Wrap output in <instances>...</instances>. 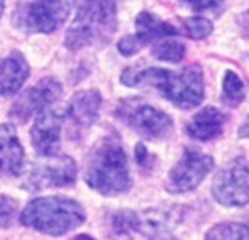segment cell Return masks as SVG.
I'll return each instance as SVG.
<instances>
[{
    "label": "cell",
    "instance_id": "cell-4",
    "mask_svg": "<svg viewBox=\"0 0 249 240\" xmlns=\"http://www.w3.org/2000/svg\"><path fill=\"white\" fill-rule=\"evenodd\" d=\"M86 222V212L78 201L67 197H41L25 206L20 223L41 234L64 236Z\"/></svg>",
    "mask_w": 249,
    "mask_h": 240
},
{
    "label": "cell",
    "instance_id": "cell-21",
    "mask_svg": "<svg viewBox=\"0 0 249 240\" xmlns=\"http://www.w3.org/2000/svg\"><path fill=\"white\" fill-rule=\"evenodd\" d=\"M182 28L185 35L192 39H204L212 33L213 25L209 19L204 18H187L182 19Z\"/></svg>",
    "mask_w": 249,
    "mask_h": 240
},
{
    "label": "cell",
    "instance_id": "cell-11",
    "mask_svg": "<svg viewBox=\"0 0 249 240\" xmlns=\"http://www.w3.org/2000/svg\"><path fill=\"white\" fill-rule=\"evenodd\" d=\"M61 127L62 117L53 110L45 108L37 114L31 127V144L42 158H53L59 154L61 148Z\"/></svg>",
    "mask_w": 249,
    "mask_h": 240
},
{
    "label": "cell",
    "instance_id": "cell-16",
    "mask_svg": "<svg viewBox=\"0 0 249 240\" xmlns=\"http://www.w3.org/2000/svg\"><path fill=\"white\" fill-rule=\"evenodd\" d=\"M136 28H137L136 37H137V41L142 44V47H145L148 42H151L154 39L170 37L179 33L171 24L156 18L154 14L148 11H142L136 18Z\"/></svg>",
    "mask_w": 249,
    "mask_h": 240
},
{
    "label": "cell",
    "instance_id": "cell-15",
    "mask_svg": "<svg viewBox=\"0 0 249 240\" xmlns=\"http://www.w3.org/2000/svg\"><path fill=\"white\" fill-rule=\"evenodd\" d=\"M101 106V94L95 89L80 91L72 97L69 105V115L80 128H89L95 123Z\"/></svg>",
    "mask_w": 249,
    "mask_h": 240
},
{
    "label": "cell",
    "instance_id": "cell-24",
    "mask_svg": "<svg viewBox=\"0 0 249 240\" xmlns=\"http://www.w3.org/2000/svg\"><path fill=\"white\" fill-rule=\"evenodd\" d=\"M185 3H189L193 10L196 11H204L215 8V6H220L223 3V0H184Z\"/></svg>",
    "mask_w": 249,
    "mask_h": 240
},
{
    "label": "cell",
    "instance_id": "cell-25",
    "mask_svg": "<svg viewBox=\"0 0 249 240\" xmlns=\"http://www.w3.org/2000/svg\"><path fill=\"white\" fill-rule=\"evenodd\" d=\"M240 27H241V30H243V33L249 37V10L246 13L241 14V18H240Z\"/></svg>",
    "mask_w": 249,
    "mask_h": 240
},
{
    "label": "cell",
    "instance_id": "cell-20",
    "mask_svg": "<svg viewBox=\"0 0 249 240\" xmlns=\"http://www.w3.org/2000/svg\"><path fill=\"white\" fill-rule=\"evenodd\" d=\"M185 55L184 44L178 41H160L153 47V56L167 63H179Z\"/></svg>",
    "mask_w": 249,
    "mask_h": 240
},
{
    "label": "cell",
    "instance_id": "cell-10",
    "mask_svg": "<svg viewBox=\"0 0 249 240\" xmlns=\"http://www.w3.org/2000/svg\"><path fill=\"white\" fill-rule=\"evenodd\" d=\"M62 94V86L56 78H42L33 88H30L16 100L10 110V115L19 122H27L33 117L35 114H39L47 106H50L53 102H56Z\"/></svg>",
    "mask_w": 249,
    "mask_h": 240
},
{
    "label": "cell",
    "instance_id": "cell-18",
    "mask_svg": "<svg viewBox=\"0 0 249 240\" xmlns=\"http://www.w3.org/2000/svg\"><path fill=\"white\" fill-rule=\"evenodd\" d=\"M206 240H249V228L241 223H220L209 229Z\"/></svg>",
    "mask_w": 249,
    "mask_h": 240
},
{
    "label": "cell",
    "instance_id": "cell-5",
    "mask_svg": "<svg viewBox=\"0 0 249 240\" xmlns=\"http://www.w3.org/2000/svg\"><path fill=\"white\" fill-rule=\"evenodd\" d=\"M115 115L124 125L146 139H165L173 131V120L168 114L139 98H128L119 103Z\"/></svg>",
    "mask_w": 249,
    "mask_h": 240
},
{
    "label": "cell",
    "instance_id": "cell-28",
    "mask_svg": "<svg viewBox=\"0 0 249 240\" xmlns=\"http://www.w3.org/2000/svg\"><path fill=\"white\" fill-rule=\"evenodd\" d=\"M3 10H5V0H0V18H2Z\"/></svg>",
    "mask_w": 249,
    "mask_h": 240
},
{
    "label": "cell",
    "instance_id": "cell-14",
    "mask_svg": "<svg viewBox=\"0 0 249 240\" xmlns=\"http://www.w3.org/2000/svg\"><path fill=\"white\" fill-rule=\"evenodd\" d=\"M226 123V115L213 106H206L193 115V119L187 123L185 131L195 141H212L221 134Z\"/></svg>",
    "mask_w": 249,
    "mask_h": 240
},
{
    "label": "cell",
    "instance_id": "cell-27",
    "mask_svg": "<svg viewBox=\"0 0 249 240\" xmlns=\"http://www.w3.org/2000/svg\"><path fill=\"white\" fill-rule=\"evenodd\" d=\"M75 240H95V239L90 237V236H88V234H80L78 237H75Z\"/></svg>",
    "mask_w": 249,
    "mask_h": 240
},
{
    "label": "cell",
    "instance_id": "cell-19",
    "mask_svg": "<svg viewBox=\"0 0 249 240\" xmlns=\"http://www.w3.org/2000/svg\"><path fill=\"white\" fill-rule=\"evenodd\" d=\"M243 98H245L243 81H241V78L235 72L228 71L224 74V80H223V100L228 105L235 106L243 102Z\"/></svg>",
    "mask_w": 249,
    "mask_h": 240
},
{
    "label": "cell",
    "instance_id": "cell-3",
    "mask_svg": "<svg viewBox=\"0 0 249 240\" xmlns=\"http://www.w3.org/2000/svg\"><path fill=\"white\" fill-rule=\"evenodd\" d=\"M75 19L66 35V47L106 44L117 28V0H72Z\"/></svg>",
    "mask_w": 249,
    "mask_h": 240
},
{
    "label": "cell",
    "instance_id": "cell-7",
    "mask_svg": "<svg viewBox=\"0 0 249 240\" xmlns=\"http://www.w3.org/2000/svg\"><path fill=\"white\" fill-rule=\"evenodd\" d=\"M212 195L223 206L240 207L249 203V164L235 159L216 173Z\"/></svg>",
    "mask_w": 249,
    "mask_h": 240
},
{
    "label": "cell",
    "instance_id": "cell-12",
    "mask_svg": "<svg viewBox=\"0 0 249 240\" xmlns=\"http://www.w3.org/2000/svg\"><path fill=\"white\" fill-rule=\"evenodd\" d=\"M25 151L10 123H0V172L19 176L23 172Z\"/></svg>",
    "mask_w": 249,
    "mask_h": 240
},
{
    "label": "cell",
    "instance_id": "cell-1",
    "mask_svg": "<svg viewBox=\"0 0 249 240\" xmlns=\"http://www.w3.org/2000/svg\"><path fill=\"white\" fill-rule=\"evenodd\" d=\"M122 83L126 86H150L160 92L168 102L181 110H192L202 103L204 98V78L199 66L184 67L181 72L167 71L160 67H146L142 71L126 69L122 74Z\"/></svg>",
    "mask_w": 249,
    "mask_h": 240
},
{
    "label": "cell",
    "instance_id": "cell-8",
    "mask_svg": "<svg viewBox=\"0 0 249 240\" xmlns=\"http://www.w3.org/2000/svg\"><path fill=\"white\" fill-rule=\"evenodd\" d=\"M213 168V159L199 150H185L167 176L165 187L171 193H185L196 189Z\"/></svg>",
    "mask_w": 249,
    "mask_h": 240
},
{
    "label": "cell",
    "instance_id": "cell-23",
    "mask_svg": "<svg viewBox=\"0 0 249 240\" xmlns=\"http://www.w3.org/2000/svg\"><path fill=\"white\" fill-rule=\"evenodd\" d=\"M136 161L139 167L142 170H151L154 166V156L146 150V147L143 144H137L136 147Z\"/></svg>",
    "mask_w": 249,
    "mask_h": 240
},
{
    "label": "cell",
    "instance_id": "cell-6",
    "mask_svg": "<svg viewBox=\"0 0 249 240\" xmlns=\"http://www.w3.org/2000/svg\"><path fill=\"white\" fill-rule=\"evenodd\" d=\"M69 5L66 0H31L18 6L14 24L30 33H52L66 22Z\"/></svg>",
    "mask_w": 249,
    "mask_h": 240
},
{
    "label": "cell",
    "instance_id": "cell-17",
    "mask_svg": "<svg viewBox=\"0 0 249 240\" xmlns=\"http://www.w3.org/2000/svg\"><path fill=\"white\" fill-rule=\"evenodd\" d=\"M140 229V219L129 209H122L111 215L109 220V240H132Z\"/></svg>",
    "mask_w": 249,
    "mask_h": 240
},
{
    "label": "cell",
    "instance_id": "cell-2",
    "mask_svg": "<svg viewBox=\"0 0 249 240\" xmlns=\"http://www.w3.org/2000/svg\"><path fill=\"white\" fill-rule=\"evenodd\" d=\"M84 180L90 189L106 197L120 195L129 190L128 158L119 137L109 134L93 147L86 161Z\"/></svg>",
    "mask_w": 249,
    "mask_h": 240
},
{
    "label": "cell",
    "instance_id": "cell-26",
    "mask_svg": "<svg viewBox=\"0 0 249 240\" xmlns=\"http://www.w3.org/2000/svg\"><path fill=\"white\" fill-rule=\"evenodd\" d=\"M238 136L243 139H249V115L246 117V120L243 122V125L240 127L238 129Z\"/></svg>",
    "mask_w": 249,
    "mask_h": 240
},
{
    "label": "cell",
    "instance_id": "cell-9",
    "mask_svg": "<svg viewBox=\"0 0 249 240\" xmlns=\"http://www.w3.org/2000/svg\"><path fill=\"white\" fill-rule=\"evenodd\" d=\"M50 161L35 164L27 176L23 187L30 190H44L50 187H69L76 181V164L70 156L58 154Z\"/></svg>",
    "mask_w": 249,
    "mask_h": 240
},
{
    "label": "cell",
    "instance_id": "cell-22",
    "mask_svg": "<svg viewBox=\"0 0 249 240\" xmlns=\"http://www.w3.org/2000/svg\"><path fill=\"white\" fill-rule=\"evenodd\" d=\"M18 200L8 195H0V228H6L13 223L18 214Z\"/></svg>",
    "mask_w": 249,
    "mask_h": 240
},
{
    "label": "cell",
    "instance_id": "cell-13",
    "mask_svg": "<svg viewBox=\"0 0 249 240\" xmlns=\"http://www.w3.org/2000/svg\"><path fill=\"white\" fill-rule=\"evenodd\" d=\"M30 76V66L20 52L14 50L0 63V95L11 97L19 92Z\"/></svg>",
    "mask_w": 249,
    "mask_h": 240
}]
</instances>
